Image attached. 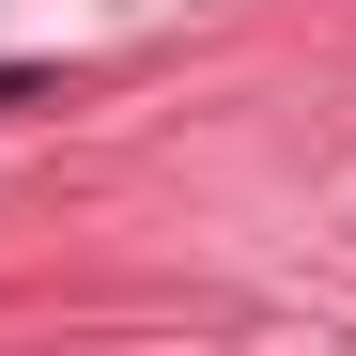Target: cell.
<instances>
[{"mask_svg":"<svg viewBox=\"0 0 356 356\" xmlns=\"http://www.w3.org/2000/svg\"><path fill=\"white\" fill-rule=\"evenodd\" d=\"M31 93H47V78H31V63H0V108H31Z\"/></svg>","mask_w":356,"mask_h":356,"instance_id":"cell-1","label":"cell"}]
</instances>
